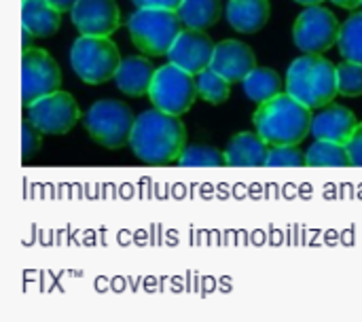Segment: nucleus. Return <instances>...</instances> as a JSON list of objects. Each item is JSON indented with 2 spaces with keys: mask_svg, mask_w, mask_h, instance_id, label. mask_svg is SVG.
Wrapping results in <instances>:
<instances>
[{
  "mask_svg": "<svg viewBox=\"0 0 362 322\" xmlns=\"http://www.w3.org/2000/svg\"><path fill=\"white\" fill-rule=\"evenodd\" d=\"M155 72H157V68L146 57L129 55L121 62L115 83H117L119 91H123L125 96L140 98L151 91Z\"/></svg>",
  "mask_w": 362,
  "mask_h": 322,
  "instance_id": "nucleus-17",
  "label": "nucleus"
},
{
  "mask_svg": "<svg viewBox=\"0 0 362 322\" xmlns=\"http://www.w3.org/2000/svg\"><path fill=\"white\" fill-rule=\"evenodd\" d=\"M178 166H182V168H221V166H227V159H225V153H221L214 146L191 144L180 155Z\"/></svg>",
  "mask_w": 362,
  "mask_h": 322,
  "instance_id": "nucleus-24",
  "label": "nucleus"
},
{
  "mask_svg": "<svg viewBox=\"0 0 362 322\" xmlns=\"http://www.w3.org/2000/svg\"><path fill=\"white\" fill-rule=\"evenodd\" d=\"M28 119L45 136H64L81 119V108L68 91H55L28 108Z\"/></svg>",
  "mask_w": 362,
  "mask_h": 322,
  "instance_id": "nucleus-10",
  "label": "nucleus"
},
{
  "mask_svg": "<svg viewBox=\"0 0 362 322\" xmlns=\"http://www.w3.org/2000/svg\"><path fill=\"white\" fill-rule=\"evenodd\" d=\"M148 96L155 108L174 117H182L193 108L195 98L199 96L197 81L193 79V74L185 72L182 68L168 64L157 68Z\"/></svg>",
  "mask_w": 362,
  "mask_h": 322,
  "instance_id": "nucleus-7",
  "label": "nucleus"
},
{
  "mask_svg": "<svg viewBox=\"0 0 362 322\" xmlns=\"http://www.w3.org/2000/svg\"><path fill=\"white\" fill-rule=\"evenodd\" d=\"M267 155H269V144L263 140V136L257 132H242L235 134L227 149H225V159L227 166L231 168H261L267 166Z\"/></svg>",
  "mask_w": 362,
  "mask_h": 322,
  "instance_id": "nucleus-15",
  "label": "nucleus"
},
{
  "mask_svg": "<svg viewBox=\"0 0 362 322\" xmlns=\"http://www.w3.org/2000/svg\"><path fill=\"white\" fill-rule=\"evenodd\" d=\"M305 155H308L310 168H348V166H352L346 144H337V142L316 140L308 149Z\"/></svg>",
  "mask_w": 362,
  "mask_h": 322,
  "instance_id": "nucleus-21",
  "label": "nucleus"
},
{
  "mask_svg": "<svg viewBox=\"0 0 362 322\" xmlns=\"http://www.w3.org/2000/svg\"><path fill=\"white\" fill-rule=\"evenodd\" d=\"M21 21L34 38H49L59 28L62 11H57L49 0H21Z\"/></svg>",
  "mask_w": 362,
  "mask_h": 322,
  "instance_id": "nucleus-18",
  "label": "nucleus"
},
{
  "mask_svg": "<svg viewBox=\"0 0 362 322\" xmlns=\"http://www.w3.org/2000/svg\"><path fill=\"white\" fill-rule=\"evenodd\" d=\"M129 146L142 163H178L180 155L187 149V127L178 117L168 115L159 108L144 110L136 117Z\"/></svg>",
  "mask_w": 362,
  "mask_h": 322,
  "instance_id": "nucleus-1",
  "label": "nucleus"
},
{
  "mask_svg": "<svg viewBox=\"0 0 362 322\" xmlns=\"http://www.w3.org/2000/svg\"><path fill=\"white\" fill-rule=\"evenodd\" d=\"M136 117L132 108L117 100H98L85 115V130L93 142L117 151L132 140Z\"/></svg>",
  "mask_w": 362,
  "mask_h": 322,
  "instance_id": "nucleus-6",
  "label": "nucleus"
},
{
  "mask_svg": "<svg viewBox=\"0 0 362 322\" xmlns=\"http://www.w3.org/2000/svg\"><path fill=\"white\" fill-rule=\"evenodd\" d=\"M21 34H23V38H21V47H23V51L32 49V47H30V40L34 38V34H32V32H30L28 28H23V32H21Z\"/></svg>",
  "mask_w": 362,
  "mask_h": 322,
  "instance_id": "nucleus-31",
  "label": "nucleus"
},
{
  "mask_svg": "<svg viewBox=\"0 0 362 322\" xmlns=\"http://www.w3.org/2000/svg\"><path fill=\"white\" fill-rule=\"evenodd\" d=\"M339 19L322 4L305 6L293 25V40L297 49L308 55H322L335 42H339Z\"/></svg>",
  "mask_w": 362,
  "mask_h": 322,
  "instance_id": "nucleus-8",
  "label": "nucleus"
},
{
  "mask_svg": "<svg viewBox=\"0 0 362 322\" xmlns=\"http://www.w3.org/2000/svg\"><path fill=\"white\" fill-rule=\"evenodd\" d=\"M339 51L348 62L362 64V13H354L341 25Z\"/></svg>",
  "mask_w": 362,
  "mask_h": 322,
  "instance_id": "nucleus-22",
  "label": "nucleus"
},
{
  "mask_svg": "<svg viewBox=\"0 0 362 322\" xmlns=\"http://www.w3.org/2000/svg\"><path fill=\"white\" fill-rule=\"evenodd\" d=\"M197 93L210 104H223L231 93V83L216 70L208 68L202 74H197Z\"/></svg>",
  "mask_w": 362,
  "mask_h": 322,
  "instance_id": "nucleus-23",
  "label": "nucleus"
},
{
  "mask_svg": "<svg viewBox=\"0 0 362 322\" xmlns=\"http://www.w3.org/2000/svg\"><path fill=\"white\" fill-rule=\"evenodd\" d=\"M272 6L269 0H229L225 6V17L229 25L242 34H255L269 21Z\"/></svg>",
  "mask_w": 362,
  "mask_h": 322,
  "instance_id": "nucleus-16",
  "label": "nucleus"
},
{
  "mask_svg": "<svg viewBox=\"0 0 362 322\" xmlns=\"http://www.w3.org/2000/svg\"><path fill=\"white\" fill-rule=\"evenodd\" d=\"M295 2H299L303 6H314V4H322L325 0H295Z\"/></svg>",
  "mask_w": 362,
  "mask_h": 322,
  "instance_id": "nucleus-33",
  "label": "nucleus"
},
{
  "mask_svg": "<svg viewBox=\"0 0 362 322\" xmlns=\"http://www.w3.org/2000/svg\"><path fill=\"white\" fill-rule=\"evenodd\" d=\"M346 149H348V155H350V163L354 168H362V123H358L356 132L346 142Z\"/></svg>",
  "mask_w": 362,
  "mask_h": 322,
  "instance_id": "nucleus-28",
  "label": "nucleus"
},
{
  "mask_svg": "<svg viewBox=\"0 0 362 322\" xmlns=\"http://www.w3.org/2000/svg\"><path fill=\"white\" fill-rule=\"evenodd\" d=\"M255 127L269 146H297L312 132V108L295 100L291 93H280L263 102L255 110Z\"/></svg>",
  "mask_w": 362,
  "mask_h": 322,
  "instance_id": "nucleus-2",
  "label": "nucleus"
},
{
  "mask_svg": "<svg viewBox=\"0 0 362 322\" xmlns=\"http://www.w3.org/2000/svg\"><path fill=\"white\" fill-rule=\"evenodd\" d=\"M119 47L104 36H78L70 49V64L87 85H102L117 76L121 66Z\"/></svg>",
  "mask_w": 362,
  "mask_h": 322,
  "instance_id": "nucleus-5",
  "label": "nucleus"
},
{
  "mask_svg": "<svg viewBox=\"0 0 362 322\" xmlns=\"http://www.w3.org/2000/svg\"><path fill=\"white\" fill-rule=\"evenodd\" d=\"M337 87L346 98L362 96V64L344 62L337 66Z\"/></svg>",
  "mask_w": 362,
  "mask_h": 322,
  "instance_id": "nucleus-25",
  "label": "nucleus"
},
{
  "mask_svg": "<svg viewBox=\"0 0 362 322\" xmlns=\"http://www.w3.org/2000/svg\"><path fill=\"white\" fill-rule=\"evenodd\" d=\"M244 93L252 102H267L276 96L282 93V79L276 70L272 68H255L246 79H244Z\"/></svg>",
  "mask_w": 362,
  "mask_h": 322,
  "instance_id": "nucleus-20",
  "label": "nucleus"
},
{
  "mask_svg": "<svg viewBox=\"0 0 362 322\" xmlns=\"http://www.w3.org/2000/svg\"><path fill=\"white\" fill-rule=\"evenodd\" d=\"M210 68L225 76L231 85L244 83V79L257 68V55L246 42L223 40L221 45H216Z\"/></svg>",
  "mask_w": 362,
  "mask_h": 322,
  "instance_id": "nucleus-13",
  "label": "nucleus"
},
{
  "mask_svg": "<svg viewBox=\"0 0 362 322\" xmlns=\"http://www.w3.org/2000/svg\"><path fill=\"white\" fill-rule=\"evenodd\" d=\"M214 51H216V45L212 42L208 34L199 30H185L172 45L168 57H170V64L197 76L210 68Z\"/></svg>",
  "mask_w": 362,
  "mask_h": 322,
  "instance_id": "nucleus-12",
  "label": "nucleus"
},
{
  "mask_svg": "<svg viewBox=\"0 0 362 322\" xmlns=\"http://www.w3.org/2000/svg\"><path fill=\"white\" fill-rule=\"evenodd\" d=\"M335 4H339V6H344V8H356V6H361L362 0H333Z\"/></svg>",
  "mask_w": 362,
  "mask_h": 322,
  "instance_id": "nucleus-32",
  "label": "nucleus"
},
{
  "mask_svg": "<svg viewBox=\"0 0 362 322\" xmlns=\"http://www.w3.org/2000/svg\"><path fill=\"white\" fill-rule=\"evenodd\" d=\"M358 127L356 115L341 106V104H329L320 108V113L312 121V136L316 140H327V142H337L346 144L352 134Z\"/></svg>",
  "mask_w": 362,
  "mask_h": 322,
  "instance_id": "nucleus-14",
  "label": "nucleus"
},
{
  "mask_svg": "<svg viewBox=\"0 0 362 322\" xmlns=\"http://www.w3.org/2000/svg\"><path fill=\"white\" fill-rule=\"evenodd\" d=\"M40 144H42V132L30 119H23V123H21V151H23V159H28L30 155L38 153Z\"/></svg>",
  "mask_w": 362,
  "mask_h": 322,
  "instance_id": "nucleus-27",
  "label": "nucleus"
},
{
  "mask_svg": "<svg viewBox=\"0 0 362 322\" xmlns=\"http://www.w3.org/2000/svg\"><path fill=\"white\" fill-rule=\"evenodd\" d=\"M286 93L310 108H325L333 104L339 93L337 66L322 55L297 57L286 74Z\"/></svg>",
  "mask_w": 362,
  "mask_h": 322,
  "instance_id": "nucleus-3",
  "label": "nucleus"
},
{
  "mask_svg": "<svg viewBox=\"0 0 362 322\" xmlns=\"http://www.w3.org/2000/svg\"><path fill=\"white\" fill-rule=\"evenodd\" d=\"M57 11L66 13V11H72V6L76 4V0H49Z\"/></svg>",
  "mask_w": 362,
  "mask_h": 322,
  "instance_id": "nucleus-30",
  "label": "nucleus"
},
{
  "mask_svg": "<svg viewBox=\"0 0 362 322\" xmlns=\"http://www.w3.org/2000/svg\"><path fill=\"white\" fill-rule=\"evenodd\" d=\"M70 17L83 36L108 38L121 25V8L117 0H76Z\"/></svg>",
  "mask_w": 362,
  "mask_h": 322,
  "instance_id": "nucleus-11",
  "label": "nucleus"
},
{
  "mask_svg": "<svg viewBox=\"0 0 362 322\" xmlns=\"http://www.w3.org/2000/svg\"><path fill=\"white\" fill-rule=\"evenodd\" d=\"M62 70L57 62L45 49H28L21 57V89H23V106L30 108L45 96L59 91Z\"/></svg>",
  "mask_w": 362,
  "mask_h": 322,
  "instance_id": "nucleus-9",
  "label": "nucleus"
},
{
  "mask_svg": "<svg viewBox=\"0 0 362 322\" xmlns=\"http://www.w3.org/2000/svg\"><path fill=\"white\" fill-rule=\"evenodd\" d=\"M308 166V155L297 146H272L267 155V168H303Z\"/></svg>",
  "mask_w": 362,
  "mask_h": 322,
  "instance_id": "nucleus-26",
  "label": "nucleus"
},
{
  "mask_svg": "<svg viewBox=\"0 0 362 322\" xmlns=\"http://www.w3.org/2000/svg\"><path fill=\"white\" fill-rule=\"evenodd\" d=\"M138 8H168V11H178L182 0H132Z\"/></svg>",
  "mask_w": 362,
  "mask_h": 322,
  "instance_id": "nucleus-29",
  "label": "nucleus"
},
{
  "mask_svg": "<svg viewBox=\"0 0 362 322\" xmlns=\"http://www.w3.org/2000/svg\"><path fill=\"white\" fill-rule=\"evenodd\" d=\"M180 25L178 13L168 8H138L127 19V32L136 49L153 57L170 53L182 32Z\"/></svg>",
  "mask_w": 362,
  "mask_h": 322,
  "instance_id": "nucleus-4",
  "label": "nucleus"
},
{
  "mask_svg": "<svg viewBox=\"0 0 362 322\" xmlns=\"http://www.w3.org/2000/svg\"><path fill=\"white\" fill-rule=\"evenodd\" d=\"M176 13L187 30L204 32L221 19L223 4L221 0H182Z\"/></svg>",
  "mask_w": 362,
  "mask_h": 322,
  "instance_id": "nucleus-19",
  "label": "nucleus"
}]
</instances>
